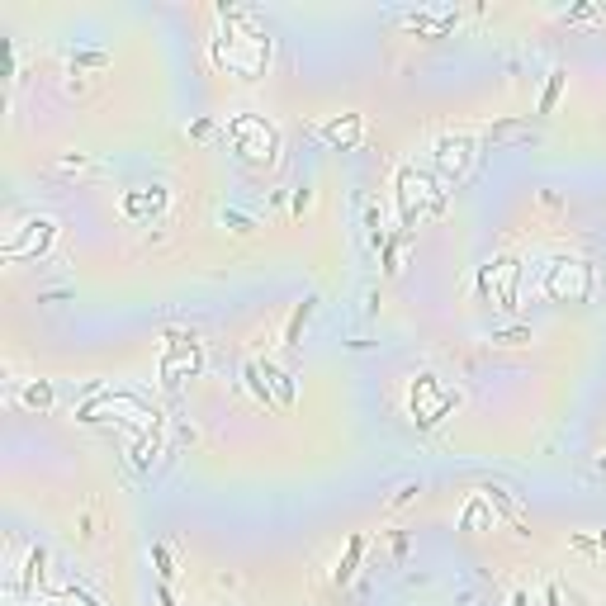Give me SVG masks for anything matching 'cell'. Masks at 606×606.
I'll return each instance as SVG.
<instances>
[{
	"label": "cell",
	"instance_id": "cell-1",
	"mask_svg": "<svg viewBox=\"0 0 606 606\" xmlns=\"http://www.w3.org/2000/svg\"><path fill=\"white\" fill-rule=\"evenodd\" d=\"M266 58H270V38H260V34H246V29H232L228 24L223 38H218V62L246 81H256L266 72Z\"/></svg>",
	"mask_w": 606,
	"mask_h": 606
},
{
	"label": "cell",
	"instance_id": "cell-2",
	"mask_svg": "<svg viewBox=\"0 0 606 606\" xmlns=\"http://www.w3.org/2000/svg\"><path fill=\"white\" fill-rule=\"evenodd\" d=\"M228 137L237 143V152L246 161H256V167H260V161H275V152H280V133H275L260 114H232L228 119Z\"/></svg>",
	"mask_w": 606,
	"mask_h": 606
},
{
	"label": "cell",
	"instance_id": "cell-3",
	"mask_svg": "<svg viewBox=\"0 0 606 606\" xmlns=\"http://www.w3.org/2000/svg\"><path fill=\"white\" fill-rule=\"evenodd\" d=\"M398 204H403V223H422L431 209H440V190L431 185V175L403 167L398 171Z\"/></svg>",
	"mask_w": 606,
	"mask_h": 606
},
{
	"label": "cell",
	"instance_id": "cell-4",
	"mask_svg": "<svg viewBox=\"0 0 606 606\" xmlns=\"http://www.w3.org/2000/svg\"><path fill=\"white\" fill-rule=\"evenodd\" d=\"M545 294L559 303H583L592 294V266L587 260H555L545 270Z\"/></svg>",
	"mask_w": 606,
	"mask_h": 606
},
{
	"label": "cell",
	"instance_id": "cell-5",
	"mask_svg": "<svg viewBox=\"0 0 606 606\" xmlns=\"http://www.w3.org/2000/svg\"><path fill=\"white\" fill-rule=\"evenodd\" d=\"M454 403H460V393L446 389L436 375H417V379H412V417H417L422 426H436Z\"/></svg>",
	"mask_w": 606,
	"mask_h": 606
},
{
	"label": "cell",
	"instance_id": "cell-6",
	"mask_svg": "<svg viewBox=\"0 0 606 606\" xmlns=\"http://www.w3.org/2000/svg\"><path fill=\"white\" fill-rule=\"evenodd\" d=\"M436 161H440V167H446V171L454 175V181H460V175L474 167V143H470L464 133L440 137V143H436Z\"/></svg>",
	"mask_w": 606,
	"mask_h": 606
},
{
	"label": "cell",
	"instance_id": "cell-7",
	"mask_svg": "<svg viewBox=\"0 0 606 606\" xmlns=\"http://www.w3.org/2000/svg\"><path fill=\"white\" fill-rule=\"evenodd\" d=\"M195 369H199V351H195V341H190V346H185V341H175L171 355L161 361V379H167V384H181V375H195Z\"/></svg>",
	"mask_w": 606,
	"mask_h": 606
},
{
	"label": "cell",
	"instance_id": "cell-8",
	"mask_svg": "<svg viewBox=\"0 0 606 606\" xmlns=\"http://www.w3.org/2000/svg\"><path fill=\"white\" fill-rule=\"evenodd\" d=\"M327 137H332V143H341V147H355V143H361V114L332 119V123H327Z\"/></svg>",
	"mask_w": 606,
	"mask_h": 606
},
{
	"label": "cell",
	"instance_id": "cell-9",
	"mask_svg": "<svg viewBox=\"0 0 606 606\" xmlns=\"http://www.w3.org/2000/svg\"><path fill=\"white\" fill-rule=\"evenodd\" d=\"M161 204H167V195H161V190H152V195H128V214H157Z\"/></svg>",
	"mask_w": 606,
	"mask_h": 606
},
{
	"label": "cell",
	"instance_id": "cell-10",
	"mask_svg": "<svg viewBox=\"0 0 606 606\" xmlns=\"http://www.w3.org/2000/svg\"><path fill=\"white\" fill-rule=\"evenodd\" d=\"M361 549H365V540H361V535H355V540H351V549H346V559L337 563V583H346V578L355 573V559H361Z\"/></svg>",
	"mask_w": 606,
	"mask_h": 606
},
{
	"label": "cell",
	"instance_id": "cell-11",
	"mask_svg": "<svg viewBox=\"0 0 606 606\" xmlns=\"http://www.w3.org/2000/svg\"><path fill=\"white\" fill-rule=\"evenodd\" d=\"M488 521V512H484V498H474L470 502V512H464V531H478Z\"/></svg>",
	"mask_w": 606,
	"mask_h": 606
},
{
	"label": "cell",
	"instance_id": "cell-12",
	"mask_svg": "<svg viewBox=\"0 0 606 606\" xmlns=\"http://www.w3.org/2000/svg\"><path fill=\"white\" fill-rule=\"evenodd\" d=\"M24 403L48 408V403H52V389H48V384H34V389H24Z\"/></svg>",
	"mask_w": 606,
	"mask_h": 606
},
{
	"label": "cell",
	"instance_id": "cell-13",
	"mask_svg": "<svg viewBox=\"0 0 606 606\" xmlns=\"http://www.w3.org/2000/svg\"><path fill=\"white\" fill-rule=\"evenodd\" d=\"M270 379H275V389H280V403H289V398H294V384H289V375H280V369H270Z\"/></svg>",
	"mask_w": 606,
	"mask_h": 606
},
{
	"label": "cell",
	"instance_id": "cell-14",
	"mask_svg": "<svg viewBox=\"0 0 606 606\" xmlns=\"http://www.w3.org/2000/svg\"><path fill=\"white\" fill-rule=\"evenodd\" d=\"M559 86H563V72H555V76H549V90H545V100H540V109H549V105L559 100Z\"/></svg>",
	"mask_w": 606,
	"mask_h": 606
},
{
	"label": "cell",
	"instance_id": "cell-15",
	"mask_svg": "<svg viewBox=\"0 0 606 606\" xmlns=\"http://www.w3.org/2000/svg\"><path fill=\"white\" fill-rule=\"evenodd\" d=\"M303 318H308V303H299V308H294V318H289V341L299 337V327H303Z\"/></svg>",
	"mask_w": 606,
	"mask_h": 606
},
{
	"label": "cell",
	"instance_id": "cell-16",
	"mask_svg": "<svg viewBox=\"0 0 606 606\" xmlns=\"http://www.w3.org/2000/svg\"><path fill=\"white\" fill-rule=\"evenodd\" d=\"M493 341H502V346H517V341H531V332H502V337H493Z\"/></svg>",
	"mask_w": 606,
	"mask_h": 606
},
{
	"label": "cell",
	"instance_id": "cell-17",
	"mask_svg": "<svg viewBox=\"0 0 606 606\" xmlns=\"http://www.w3.org/2000/svg\"><path fill=\"white\" fill-rule=\"evenodd\" d=\"M512 606H526V592H517V597H512Z\"/></svg>",
	"mask_w": 606,
	"mask_h": 606
},
{
	"label": "cell",
	"instance_id": "cell-18",
	"mask_svg": "<svg viewBox=\"0 0 606 606\" xmlns=\"http://www.w3.org/2000/svg\"><path fill=\"white\" fill-rule=\"evenodd\" d=\"M602 549H606V531H602Z\"/></svg>",
	"mask_w": 606,
	"mask_h": 606
},
{
	"label": "cell",
	"instance_id": "cell-19",
	"mask_svg": "<svg viewBox=\"0 0 606 606\" xmlns=\"http://www.w3.org/2000/svg\"><path fill=\"white\" fill-rule=\"evenodd\" d=\"M602 470H606V454H602Z\"/></svg>",
	"mask_w": 606,
	"mask_h": 606
}]
</instances>
